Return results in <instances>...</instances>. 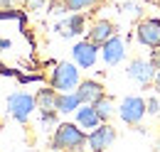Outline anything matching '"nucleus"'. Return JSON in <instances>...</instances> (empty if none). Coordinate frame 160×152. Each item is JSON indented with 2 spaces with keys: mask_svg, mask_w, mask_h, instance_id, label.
<instances>
[{
  "mask_svg": "<svg viewBox=\"0 0 160 152\" xmlns=\"http://www.w3.org/2000/svg\"><path fill=\"white\" fill-rule=\"evenodd\" d=\"M150 64H153L155 69H160V47H155V49L150 52Z\"/></svg>",
  "mask_w": 160,
  "mask_h": 152,
  "instance_id": "20",
  "label": "nucleus"
},
{
  "mask_svg": "<svg viewBox=\"0 0 160 152\" xmlns=\"http://www.w3.org/2000/svg\"><path fill=\"white\" fill-rule=\"evenodd\" d=\"M126 57V44H123V39L116 35V37H111L103 47H101V59H103V64H108V66H116L121 64Z\"/></svg>",
  "mask_w": 160,
  "mask_h": 152,
  "instance_id": "10",
  "label": "nucleus"
},
{
  "mask_svg": "<svg viewBox=\"0 0 160 152\" xmlns=\"http://www.w3.org/2000/svg\"><path fill=\"white\" fill-rule=\"evenodd\" d=\"M79 106H81V98L77 96V91L57 93V111H59V113H77Z\"/></svg>",
  "mask_w": 160,
  "mask_h": 152,
  "instance_id": "15",
  "label": "nucleus"
},
{
  "mask_svg": "<svg viewBox=\"0 0 160 152\" xmlns=\"http://www.w3.org/2000/svg\"><path fill=\"white\" fill-rule=\"evenodd\" d=\"M103 0H64V5H67V10H72V12H84V10H91V7H96L101 5Z\"/></svg>",
  "mask_w": 160,
  "mask_h": 152,
  "instance_id": "17",
  "label": "nucleus"
},
{
  "mask_svg": "<svg viewBox=\"0 0 160 152\" xmlns=\"http://www.w3.org/2000/svg\"><path fill=\"white\" fill-rule=\"evenodd\" d=\"M52 88H57L59 93L64 91H77V86L81 83L79 78V64H72V61H59L52 71Z\"/></svg>",
  "mask_w": 160,
  "mask_h": 152,
  "instance_id": "2",
  "label": "nucleus"
},
{
  "mask_svg": "<svg viewBox=\"0 0 160 152\" xmlns=\"http://www.w3.org/2000/svg\"><path fill=\"white\" fill-rule=\"evenodd\" d=\"M77 123H79L81 128H86V130L91 133L94 128H99V125L103 123V120L99 118L96 108H94L91 103H81L79 108H77Z\"/></svg>",
  "mask_w": 160,
  "mask_h": 152,
  "instance_id": "13",
  "label": "nucleus"
},
{
  "mask_svg": "<svg viewBox=\"0 0 160 152\" xmlns=\"http://www.w3.org/2000/svg\"><path fill=\"white\" fill-rule=\"evenodd\" d=\"M145 113H148V106L140 96H126L118 106V115L126 125H138Z\"/></svg>",
  "mask_w": 160,
  "mask_h": 152,
  "instance_id": "4",
  "label": "nucleus"
},
{
  "mask_svg": "<svg viewBox=\"0 0 160 152\" xmlns=\"http://www.w3.org/2000/svg\"><path fill=\"white\" fill-rule=\"evenodd\" d=\"M111 37H116V25L111 20H96L91 25V30H86V39L99 44V47H103Z\"/></svg>",
  "mask_w": 160,
  "mask_h": 152,
  "instance_id": "9",
  "label": "nucleus"
},
{
  "mask_svg": "<svg viewBox=\"0 0 160 152\" xmlns=\"http://www.w3.org/2000/svg\"><path fill=\"white\" fill-rule=\"evenodd\" d=\"M113 140H116V128L108 123H101L99 128H94L89 133L86 145H89V152H106L113 145Z\"/></svg>",
  "mask_w": 160,
  "mask_h": 152,
  "instance_id": "5",
  "label": "nucleus"
},
{
  "mask_svg": "<svg viewBox=\"0 0 160 152\" xmlns=\"http://www.w3.org/2000/svg\"><path fill=\"white\" fill-rule=\"evenodd\" d=\"M126 71H128V76H131L133 81H138L140 86H148V83H153L158 69L150 64V59H133Z\"/></svg>",
  "mask_w": 160,
  "mask_h": 152,
  "instance_id": "8",
  "label": "nucleus"
},
{
  "mask_svg": "<svg viewBox=\"0 0 160 152\" xmlns=\"http://www.w3.org/2000/svg\"><path fill=\"white\" fill-rule=\"evenodd\" d=\"M0 128H2V120H0Z\"/></svg>",
  "mask_w": 160,
  "mask_h": 152,
  "instance_id": "25",
  "label": "nucleus"
},
{
  "mask_svg": "<svg viewBox=\"0 0 160 152\" xmlns=\"http://www.w3.org/2000/svg\"><path fill=\"white\" fill-rule=\"evenodd\" d=\"M47 0H25V10H42Z\"/></svg>",
  "mask_w": 160,
  "mask_h": 152,
  "instance_id": "19",
  "label": "nucleus"
},
{
  "mask_svg": "<svg viewBox=\"0 0 160 152\" xmlns=\"http://www.w3.org/2000/svg\"><path fill=\"white\" fill-rule=\"evenodd\" d=\"M99 49H101L99 44H94V42H89V39L77 42L74 49H72L74 64H79L81 69H91V66L96 64V59H99Z\"/></svg>",
  "mask_w": 160,
  "mask_h": 152,
  "instance_id": "7",
  "label": "nucleus"
},
{
  "mask_svg": "<svg viewBox=\"0 0 160 152\" xmlns=\"http://www.w3.org/2000/svg\"><path fill=\"white\" fill-rule=\"evenodd\" d=\"M136 37L143 47H150V49L160 47V20L155 17L140 20L138 27H136Z\"/></svg>",
  "mask_w": 160,
  "mask_h": 152,
  "instance_id": "6",
  "label": "nucleus"
},
{
  "mask_svg": "<svg viewBox=\"0 0 160 152\" xmlns=\"http://www.w3.org/2000/svg\"><path fill=\"white\" fill-rule=\"evenodd\" d=\"M86 140L89 135L84 133L79 123H59L52 137V147L59 152H79L86 147Z\"/></svg>",
  "mask_w": 160,
  "mask_h": 152,
  "instance_id": "1",
  "label": "nucleus"
},
{
  "mask_svg": "<svg viewBox=\"0 0 160 152\" xmlns=\"http://www.w3.org/2000/svg\"><path fill=\"white\" fill-rule=\"evenodd\" d=\"M77 96L81 98V103H91V106H94L99 98L106 96V91H103V86H101L99 81L86 78V81H81L79 86H77Z\"/></svg>",
  "mask_w": 160,
  "mask_h": 152,
  "instance_id": "12",
  "label": "nucleus"
},
{
  "mask_svg": "<svg viewBox=\"0 0 160 152\" xmlns=\"http://www.w3.org/2000/svg\"><path fill=\"white\" fill-rule=\"evenodd\" d=\"M5 49H10V42H8V39H2V37H0V52H5Z\"/></svg>",
  "mask_w": 160,
  "mask_h": 152,
  "instance_id": "21",
  "label": "nucleus"
},
{
  "mask_svg": "<svg viewBox=\"0 0 160 152\" xmlns=\"http://www.w3.org/2000/svg\"><path fill=\"white\" fill-rule=\"evenodd\" d=\"M12 2H15V0H2V5H5V7H8V5H12Z\"/></svg>",
  "mask_w": 160,
  "mask_h": 152,
  "instance_id": "24",
  "label": "nucleus"
},
{
  "mask_svg": "<svg viewBox=\"0 0 160 152\" xmlns=\"http://www.w3.org/2000/svg\"><path fill=\"white\" fill-rule=\"evenodd\" d=\"M155 152H160V135H158V140H155Z\"/></svg>",
  "mask_w": 160,
  "mask_h": 152,
  "instance_id": "23",
  "label": "nucleus"
},
{
  "mask_svg": "<svg viewBox=\"0 0 160 152\" xmlns=\"http://www.w3.org/2000/svg\"><path fill=\"white\" fill-rule=\"evenodd\" d=\"M57 88H40L37 93H35V103H37V108L42 111H57ZM59 113V111H57Z\"/></svg>",
  "mask_w": 160,
  "mask_h": 152,
  "instance_id": "14",
  "label": "nucleus"
},
{
  "mask_svg": "<svg viewBox=\"0 0 160 152\" xmlns=\"http://www.w3.org/2000/svg\"><path fill=\"white\" fill-rule=\"evenodd\" d=\"M35 108H37L35 96L22 93V91L8 96V111H10V115H12L18 123H27V118L32 115V111H35Z\"/></svg>",
  "mask_w": 160,
  "mask_h": 152,
  "instance_id": "3",
  "label": "nucleus"
},
{
  "mask_svg": "<svg viewBox=\"0 0 160 152\" xmlns=\"http://www.w3.org/2000/svg\"><path fill=\"white\" fill-rule=\"evenodd\" d=\"M145 106H148V113H150V115H155L160 111V101H158V98H148Z\"/></svg>",
  "mask_w": 160,
  "mask_h": 152,
  "instance_id": "18",
  "label": "nucleus"
},
{
  "mask_svg": "<svg viewBox=\"0 0 160 152\" xmlns=\"http://www.w3.org/2000/svg\"><path fill=\"white\" fill-rule=\"evenodd\" d=\"M57 32L62 37H77V35H84L86 32V17L81 12H72L67 20H62L57 25Z\"/></svg>",
  "mask_w": 160,
  "mask_h": 152,
  "instance_id": "11",
  "label": "nucleus"
},
{
  "mask_svg": "<svg viewBox=\"0 0 160 152\" xmlns=\"http://www.w3.org/2000/svg\"><path fill=\"white\" fill-rule=\"evenodd\" d=\"M94 108H96V113H99V118L103 120V123H108V118L116 113V108H113V101L108 98V96H103V98H99L96 103H94Z\"/></svg>",
  "mask_w": 160,
  "mask_h": 152,
  "instance_id": "16",
  "label": "nucleus"
},
{
  "mask_svg": "<svg viewBox=\"0 0 160 152\" xmlns=\"http://www.w3.org/2000/svg\"><path fill=\"white\" fill-rule=\"evenodd\" d=\"M153 83H155V88H158V91H160V69H158V71H155V78H153Z\"/></svg>",
  "mask_w": 160,
  "mask_h": 152,
  "instance_id": "22",
  "label": "nucleus"
}]
</instances>
